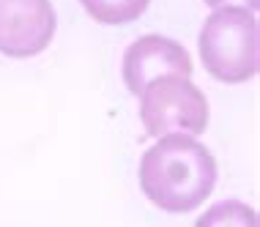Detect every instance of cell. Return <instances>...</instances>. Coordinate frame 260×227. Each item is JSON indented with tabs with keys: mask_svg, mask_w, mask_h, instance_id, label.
Wrapping results in <instances>:
<instances>
[{
	"mask_svg": "<svg viewBox=\"0 0 260 227\" xmlns=\"http://www.w3.org/2000/svg\"><path fill=\"white\" fill-rule=\"evenodd\" d=\"M194 227H260V219L252 205L230 197V200H219L203 211Z\"/></svg>",
	"mask_w": 260,
	"mask_h": 227,
	"instance_id": "7",
	"label": "cell"
},
{
	"mask_svg": "<svg viewBox=\"0 0 260 227\" xmlns=\"http://www.w3.org/2000/svg\"><path fill=\"white\" fill-rule=\"evenodd\" d=\"M192 72L194 66L186 47L170 36H159V33H145L137 41H132L121 60L123 85L135 96H140V90L148 82L159 80V77H167V74L192 77Z\"/></svg>",
	"mask_w": 260,
	"mask_h": 227,
	"instance_id": "5",
	"label": "cell"
},
{
	"mask_svg": "<svg viewBox=\"0 0 260 227\" xmlns=\"http://www.w3.org/2000/svg\"><path fill=\"white\" fill-rule=\"evenodd\" d=\"M58 30L52 0H0V55L14 60L36 58Z\"/></svg>",
	"mask_w": 260,
	"mask_h": 227,
	"instance_id": "4",
	"label": "cell"
},
{
	"mask_svg": "<svg viewBox=\"0 0 260 227\" xmlns=\"http://www.w3.org/2000/svg\"><path fill=\"white\" fill-rule=\"evenodd\" d=\"M203 69L224 85H244L260 72L257 14L244 6L211 9L198 36Z\"/></svg>",
	"mask_w": 260,
	"mask_h": 227,
	"instance_id": "2",
	"label": "cell"
},
{
	"mask_svg": "<svg viewBox=\"0 0 260 227\" xmlns=\"http://www.w3.org/2000/svg\"><path fill=\"white\" fill-rule=\"evenodd\" d=\"M85 14L99 25H129L148 11L151 0H80Z\"/></svg>",
	"mask_w": 260,
	"mask_h": 227,
	"instance_id": "6",
	"label": "cell"
},
{
	"mask_svg": "<svg viewBox=\"0 0 260 227\" xmlns=\"http://www.w3.org/2000/svg\"><path fill=\"white\" fill-rule=\"evenodd\" d=\"M203 3L208 6V9H222V6H244V9L255 11L260 9V0H203Z\"/></svg>",
	"mask_w": 260,
	"mask_h": 227,
	"instance_id": "8",
	"label": "cell"
},
{
	"mask_svg": "<svg viewBox=\"0 0 260 227\" xmlns=\"http://www.w3.org/2000/svg\"><path fill=\"white\" fill-rule=\"evenodd\" d=\"M208 99L189 77L167 74L140 90V120L148 137L200 134L208 126Z\"/></svg>",
	"mask_w": 260,
	"mask_h": 227,
	"instance_id": "3",
	"label": "cell"
},
{
	"mask_svg": "<svg viewBox=\"0 0 260 227\" xmlns=\"http://www.w3.org/2000/svg\"><path fill=\"white\" fill-rule=\"evenodd\" d=\"M219 178L214 153L194 134L156 137L140 156L137 181L151 205L165 214H189L211 197Z\"/></svg>",
	"mask_w": 260,
	"mask_h": 227,
	"instance_id": "1",
	"label": "cell"
}]
</instances>
